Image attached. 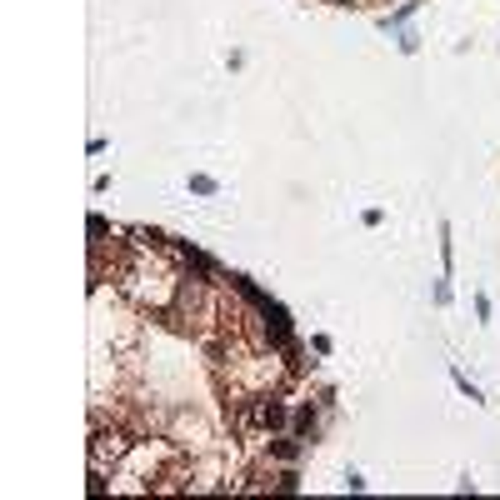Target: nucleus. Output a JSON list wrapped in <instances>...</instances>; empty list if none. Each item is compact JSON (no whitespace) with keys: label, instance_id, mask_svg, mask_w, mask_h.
<instances>
[{"label":"nucleus","instance_id":"1","mask_svg":"<svg viewBox=\"0 0 500 500\" xmlns=\"http://www.w3.org/2000/svg\"><path fill=\"white\" fill-rule=\"evenodd\" d=\"M256 421H260L265 430H280V425H285V401H280V395H265V401L256 405Z\"/></svg>","mask_w":500,"mask_h":500},{"label":"nucleus","instance_id":"2","mask_svg":"<svg viewBox=\"0 0 500 500\" xmlns=\"http://www.w3.org/2000/svg\"><path fill=\"white\" fill-rule=\"evenodd\" d=\"M270 455H276V461H296V455H300V441L280 435V441H270Z\"/></svg>","mask_w":500,"mask_h":500},{"label":"nucleus","instance_id":"3","mask_svg":"<svg viewBox=\"0 0 500 500\" xmlns=\"http://www.w3.org/2000/svg\"><path fill=\"white\" fill-rule=\"evenodd\" d=\"M410 15H415V0H405V6H401V10H395V15L385 20V30H390V26H405V20H410Z\"/></svg>","mask_w":500,"mask_h":500},{"label":"nucleus","instance_id":"4","mask_svg":"<svg viewBox=\"0 0 500 500\" xmlns=\"http://www.w3.org/2000/svg\"><path fill=\"white\" fill-rule=\"evenodd\" d=\"M191 191L195 195H215V180L211 175H191Z\"/></svg>","mask_w":500,"mask_h":500},{"label":"nucleus","instance_id":"5","mask_svg":"<svg viewBox=\"0 0 500 500\" xmlns=\"http://www.w3.org/2000/svg\"><path fill=\"white\" fill-rule=\"evenodd\" d=\"M450 375H455V385H461V390L470 395V401H481V390H475V385H470V375H461V370H450Z\"/></svg>","mask_w":500,"mask_h":500}]
</instances>
